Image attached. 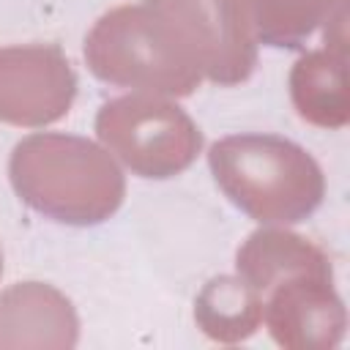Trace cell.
Masks as SVG:
<instances>
[{"mask_svg":"<svg viewBox=\"0 0 350 350\" xmlns=\"http://www.w3.org/2000/svg\"><path fill=\"white\" fill-rule=\"evenodd\" d=\"M235 271L260 295H265L276 282L295 276V273H331L334 276L328 254L306 235L284 230L282 224L276 227L268 224V227L249 232L246 241L235 252Z\"/></svg>","mask_w":350,"mask_h":350,"instance_id":"cell-10","label":"cell"},{"mask_svg":"<svg viewBox=\"0 0 350 350\" xmlns=\"http://www.w3.org/2000/svg\"><path fill=\"white\" fill-rule=\"evenodd\" d=\"M345 0H252L257 44L273 49H301L306 38L328 25Z\"/></svg>","mask_w":350,"mask_h":350,"instance_id":"cell-12","label":"cell"},{"mask_svg":"<svg viewBox=\"0 0 350 350\" xmlns=\"http://www.w3.org/2000/svg\"><path fill=\"white\" fill-rule=\"evenodd\" d=\"M77 74L57 44L0 46V123L49 126L71 109Z\"/></svg>","mask_w":350,"mask_h":350,"instance_id":"cell-6","label":"cell"},{"mask_svg":"<svg viewBox=\"0 0 350 350\" xmlns=\"http://www.w3.org/2000/svg\"><path fill=\"white\" fill-rule=\"evenodd\" d=\"M8 178L27 208L68 227L107 221L126 197V178L112 153L88 137L60 131L19 139Z\"/></svg>","mask_w":350,"mask_h":350,"instance_id":"cell-1","label":"cell"},{"mask_svg":"<svg viewBox=\"0 0 350 350\" xmlns=\"http://www.w3.org/2000/svg\"><path fill=\"white\" fill-rule=\"evenodd\" d=\"M82 52L90 74L118 88L183 98L205 79L172 25L145 3L101 14L85 36Z\"/></svg>","mask_w":350,"mask_h":350,"instance_id":"cell-3","label":"cell"},{"mask_svg":"<svg viewBox=\"0 0 350 350\" xmlns=\"http://www.w3.org/2000/svg\"><path fill=\"white\" fill-rule=\"evenodd\" d=\"M77 342V309L57 287L30 279L0 293V350H71Z\"/></svg>","mask_w":350,"mask_h":350,"instance_id":"cell-8","label":"cell"},{"mask_svg":"<svg viewBox=\"0 0 350 350\" xmlns=\"http://www.w3.org/2000/svg\"><path fill=\"white\" fill-rule=\"evenodd\" d=\"M287 85L301 120L320 129H345L350 120L345 36L325 38L323 49L301 55L290 68Z\"/></svg>","mask_w":350,"mask_h":350,"instance_id":"cell-9","label":"cell"},{"mask_svg":"<svg viewBox=\"0 0 350 350\" xmlns=\"http://www.w3.org/2000/svg\"><path fill=\"white\" fill-rule=\"evenodd\" d=\"M194 320L200 331L213 342H243L262 323V295L241 276H213L197 293Z\"/></svg>","mask_w":350,"mask_h":350,"instance_id":"cell-11","label":"cell"},{"mask_svg":"<svg viewBox=\"0 0 350 350\" xmlns=\"http://www.w3.org/2000/svg\"><path fill=\"white\" fill-rule=\"evenodd\" d=\"M191 49L205 79L241 85L257 66L252 0H145Z\"/></svg>","mask_w":350,"mask_h":350,"instance_id":"cell-5","label":"cell"},{"mask_svg":"<svg viewBox=\"0 0 350 350\" xmlns=\"http://www.w3.org/2000/svg\"><path fill=\"white\" fill-rule=\"evenodd\" d=\"M0 276H3V249H0Z\"/></svg>","mask_w":350,"mask_h":350,"instance_id":"cell-13","label":"cell"},{"mask_svg":"<svg viewBox=\"0 0 350 350\" xmlns=\"http://www.w3.org/2000/svg\"><path fill=\"white\" fill-rule=\"evenodd\" d=\"M262 320L284 350H331L347 328L331 273H295L276 282L262 295Z\"/></svg>","mask_w":350,"mask_h":350,"instance_id":"cell-7","label":"cell"},{"mask_svg":"<svg viewBox=\"0 0 350 350\" xmlns=\"http://www.w3.org/2000/svg\"><path fill=\"white\" fill-rule=\"evenodd\" d=\"M208 167L224 197L260 224L304 221L325 197L314 156L279 134L221 137L208 150Z\"/></svg>","mask_w":350,"mask_h":350,"instance_id":"cell-2","label":"cell"},{"mask_svg":"<svg viewBox=\"0 0 350 350\" xmlns=\"http://www.w3.org/2000/svg\"><path fill=\"white\" fill-rule=\"evenodd\" d=\"M96 134L134 175L150 180L180 175L202 150V131L191 115L167 96L145 90L104 101Z\"/></svg>","mask_w":350,"mask_h":350,"instance_id":"cell-4","label":"cell"}]
</instances>
